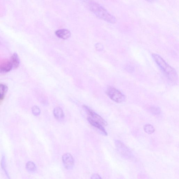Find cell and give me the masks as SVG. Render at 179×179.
Returning a JSON list of instances; mask_svg holds the SVG:
<instances>
[{
    "mask_svg": "<svg viewBox=\"0 0 179 179\" xmlns=\"http://www.w3.org/2000/svg\"><path fill=\"white\" fill-rule=\"evenodd\" d=\"M55 34L58 38L64 40L69 38L71 35L70 32L66 29H58L55 32Z\"/></svg>",
    "mask_w": 179,
    "mask_h": 179,
    "instance_id": "8",
    "label": "cell"
},
{
    "mask_svg": "<svg viewBox=\"0 0 179 179\" xmlns=\"http://www.w3.org/2000/svg\"><path fill=\"white\" fill-rule=\"evenodd\" d=\"M62 159L64 166L66 169L70 170L73 169L74 164V160L70 154L67 153L64 154Z\"/></svg>",
    "mask_w": 179,
    "mask_h": 179,
    "instance_id": "6",
    "label": "cell"
},
{
    "mask_svg": "<svg viewBox=\"0 0 179 179\" xmlns=\"http://www.w3.org/2000/svg\"><path fill=\"white\" fill-rule=\"evenodd\" d=\"M106 94L111 99L117 103H121L125 100V96L119 90L113 87H109L106 90Z\"/></svg>",
    "mask_w": 179,
    "mask_h": 179,
    "instance_id": "3",
    "label": "cell"
},
{
    "mask_svg": "<svg viewBox=\"0 0 179 179\" xmlns=\"http://www.w3.org/2000/svg\"><path fill=\"white\" fill-rule=\"evenodd\" d=\"M8 89V88L6 85L0 84V100L4 99L7 92Z\"/></svg>",
    "mask_w": 179,
    "mask_h": 179,
    "instance_id": "12",
    "label": "cell"
},
{
    "mask_svg": "<svg viewBox=\"0 0 179 179\" xmlns=\"http://www.w3.org/2000/svg\"><path fill=\"white\" fill-rule=\"evenodd\" d=\"M96 49L98 50H101L103 49V47L102 45L100 43H98L96 44Z\"/></svg>",
    "mask_w": 179,
    "mask_h": 179,
    "instance_id": "18",
    "label": "cell"
},
{
    "mask_svg": "<svg viewBox=\"0 0 179 179\" xmlns=\"http://www.w3.org/2000/svg\"><path fill=\"white\" fill-rule=\"evenodd\" d=\"M83 108L85 111L86 112V113L92 117H91L93 120H94L95 121L99 123L103 126H107V122L105 121V120H104L102 117L92 111L91 109L88 107L87 106L84 105Z\"/></svg>",
    "mask_w": 179,
    "mask_h": 179,
    "instance_id": "5",
    "label": "cell"
},
{
    "mask_svg": "<svg viewBox=\"0 0 179 179\" xmlns=\"http://www.w3.org/2000/svg\"><path fill=\"white\" fill-rule=\"evenodd\" d=\"M13 69L10 60H5L0 63V73H8Z\"/></svg>",
    "mask_w": 179,
    "mask_h": 179,
    "instance_id": "7",
    "label": "cell"
},
{
    "mask_svg": "<svg viewBox=\"0 0 179 179\" xmlns=\"http://www.w3.org/2000/svg\"><path fill=\"white\" fill-rule=\"evenodd\" d=\"M26 168L28 172L33 173L36 172V167L35 164L32 161H29L26 165Z\"/></svg>",
    "mask_w": 179,
    "mask_h": 179,
    "instance_id": "13",
    "label": "cell"
},
{
    "mask_svg": "<svg viewBox=\"0 0 179 179\" xmlns=\"http://www.w3.org/2000/svg\"><path fill=\"white\" fill-rule=\"evenodd\" d=\"M32 112L34 115L35 116H39L40 114L41 111L38 106H34L32 108Z\"/></svg>",
    "mask_w": 179,
    "mask_h": 179,
    "instance_id": "17",
    "label": "cell"
},
{
    "mask_svg": "<svg viewBox=\"0 0 179 179\" xmlns=\"http://www.w3.org/2000/svg\"><path fill=\"white\" fill-rule=\"evenodd\" d=\"M92 179H101V178L100 177V176L97 174H93L92 176V177H91Z\"/></svg>",
    "mask_w": 179,
    "mask_h": 179,
    "instance_id": "19",
    "label": "cell"
},
{
    "mask_svg": "<svg viewBox=\"0 0 179 179\" xmlns=\"http://www.w3.org/2000/svg\"><path fill=\"white\" fill-rule=\"evenodd\" d=\"M92 12L98 18L109 23L114 24L117 22L115 17L100 4L92 0H83Z\"/></svg>",
    "mask_w": 179,
    "mask_h": 179,
    "instance_id": "1",
    "label": "cell"
},
{
    "mask_svg": "<svg viewBox=\"0 0 179 179\" xmlns=\"http://www.w3.org/2000/svg\"><path fill=\"white\" fill-rule=\"evenodd\" d=\"M10 60L13 69L17 68L19 66L20 60L17 53H13Z\"/></svg>",
    "mask_w": 179,
    "mask_h": 179,
    "instance_id": "10",
    "label": "cell"
},
{
    "mask_svg": "<svg viewBox=\"0 0 179 179\" xmlns=\"http://www.w3.org/2000/svg\"><path fill=\"white\" fill-rule=\"evenodd\" d=\"M145 1H147L149 2H152V0H145Z\"/></svg>",
    "mask_w": 179,
    "mask_h": 179,
    "instance_id": "20",
    "label": "cell"
},
{
    "mask_svg": "<svg viewBox=\"0 0 179 179\" xmlns=\"http://www.w3.org/2000/svg\"><path fill=\"white\" fill-rule=\"evenodd\" d=\"M152 57L162 71L170 81L176 82L177 80V75L175 69L169 66L160 55L153 54Z\"/></svg>",
    "mask_w": 179,
    "mask_h": 179,
    "instance_id": "2",
    "label": "cell"
},
{
    "mask_svg": "<svg viewBox=\"0 0 179 179\" xmlns=\"http://www.w3.org/2000/svg\"><path fill=\"white\" fill-rule=\"evenodd\" d=\"M87 121L93 126L95 127L96 129L99 130L103 135H108V133L104 129L103 126L100 124L99 123L95 121L90 117H88Z\"/></svg>",
    "mask_w": 179,
    "mask_h": 179,
    "instance_id": "9",
    "label": "cell"
},
{
    "mask_svg": "<svg viewBox=\"0 0 179 179\" xmlns=\"http://www.w3.org/2000/svg\"><path fill=\"white\" fill-rule=\"evenodd\" d=\"M145 132L148 134H151L155 131L154 127L151 125L147 124L144 127Z\"/></svg>",
    "mask_w": 179,
    "mask_h": 179,
    "instance_id": "14",
    "label": "cell"
},
{
    "mask_svg": "<svg viewBox=\"0 0 179 179\" xmlns=\"http://www.w3.org/2000/svg\"><path fill=\"white\" fill-rule=\"evenodd\" d=\"M1 165L2 169L4 170L5 173V174H6V175L7 176L8 178H10L9 173H8L7 171L6 170V168H5V166H6V165H5V158L4 156H2V157Z\"/></svg>",
    "mask_w": 179,
    "mask_h": 179,
    "instance_id": "15",
    "label": "cell"
},
{
    "mask_svg": "<svg viewBox=\"0 0 179 179\" xmlns=\"http://www.w3.org/2000/svg\"><path fill=\"white\" fill-rule=\"evenodd\" d=\"M115 143L117 150L120 154L126 158H132L133 155L131 151L124 143L118 140H116Z\"/></svg>",
    "mask_w": 179,
    "mask_h": 179,
    "instance_id": "4",
    "label": "cell"
},
{
    "mask_svg": "<svg viewBox=\"0 0 179 179\" xmlns=\"http://www.w3.org/2000/svg\"><path fill=\"white\" fill-rule=\"evenodd\" d=\"M151 111L152 114L157 115H159L161 113V109L158 106H152L151 108Z\"/></svg>",
    "mask_w": 179,
    "mask_h": 179,
    "instance_id": "16",
    "label": "cell"
},
{
    "mask_svg": "<svg viewBox=\"0 0 179 179\" xmlns=\"http://www.w3.org/2000/svg\"><path fill=\"white\" fill-rule=\"evenodd\" d=\"M53 114L56 118L61 120L63 118L65 114L62 109L59 107L55 108L53 110Z\"/></svg>",
    "mask_w": 179,
    "mask_h": 179,
    "instance_id": "11",
    "label": "cell"
}]
</instances>
